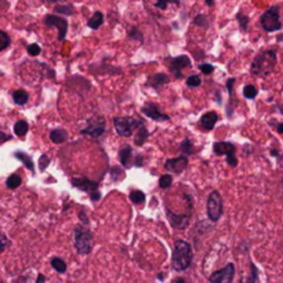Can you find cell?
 <instances>
[{
    "label": "cell",
    "instance_id": "1",
    "mask_svg": "<svg viewBox=\"0 0 283 283\" xmlns=\"http://www.w3.org/2000/svg\"><path fill=\"white\" fill-rule=\"evenodd\" d=\"M192 260H193V251H192L191 244L187 240L178 239L174 242V249H173V257H171V267L177 272L187 271L191 267Z\"/></svg>",
    "mask_w": 283,
    "mask_h": 283
},
{
    "label": "cell",
    "instance_id": "2",
    "mask_svg": "<svg viewBox=\"0 0 283 283\" xmlns=\"http://www.w3.org/2000/svg\"><path fill=\"white\" fill-rule=\"evenodd\" d=\"M277 51L275 50H265L256 55L250 66L251 73L254 76H268L277 65Z\"/></svg>",
    "mask_w": 283,
    "mask_h": 283
},
{
    "label": "cell",
    "instance_id": "3",
    "mask_svg": "<svg viewBox=\"0 0 283 283\" xmlns=\"http://www.w3.org/2000/svg\"><path fill=\"white\" fill-rule=\"evenodd\" d=\"M94 235L85 225H76L73 231V244L80 254H89L93 249Z\"/></svg>",
    "mask_w": 283,
    "mask_h": 283
},
{
    "label": "cell",
    "instance_id": "4",
    "mask_svg": "<svg viewBox=\"0 0 283 283\" xmlns=\"http://www.w3.org/2000/svg\"><path fill=\"white\" fill-rule=\"evenodd\" d=\"M113 126L119 136L130 137L142 126V120L133 116H120V118L113 119Z\"/></svg>",
    "mask_w": 283,
    "mask_h": 283
},
{
    "label": "cell",
    "instance_id": "5",
    "mask_svg": "<svg viewBox=\"0 0 283 283\" xmlns=\"http://www.w3.org/2000/svg\"><path fill=\"white\" fill-rule=\"evenodd\" d=\"M223 196L218 191H211L210 195L207 196V203H206V213L211 223H217L223 216Z\"/></svg>",
    "mask_w": 283,
    "mask_h": 283
},
{
    "label": "cell",
    "instance_id": "6",
    "mask_svg": "<svg viewBox=\"0 0 283 283\" xmlns=\"http://www.w3.org/2000/svg\"><path fill=\"white\" fill-rule=\"evenodd\" d=\"M260 24L265 32H275L282 28V22L279 18V7L272 6L270 7L260 18Z\"/></svg>",
    "mask_w": 283,
    "mask_h": 283
},
{
    "label": "cell",
    "instance_id": "7",
    "mask_svg": "<svg viewBox=\"0 0 283 283\" xmlns=\"http://www.w3.org/2000/svg\"><path fill=\"white\" fill-rule=\"evenodd\" d=\"M106 123L102 115H94L87 120V126L82 130V134L89 136L92 139H98L105 133Z\"/></svg>",
    "mask_w": 283,
    "mask_h": 283
},
{
    "label": "cell",
    "instance_id": "8",
    "mask_svg": "<svg viewBox=\"0 0 283 283\" xmlns=\"http://www.w3.org/2000/svg\"><path fill=\"white\" fill-rule=\"evenodd\" d=\"M213 151L217 156H227V163L231 167H236L237 159H236V146L232 142H225V141H220V142H214L213 145Z\"/></svg>",
    "mask_w": 283,
    "mask_h": 283
},
{
    "label": "cell",
    "instance_id": "9",
    "mask_svg": "<svg viewBox=\"0 0 283 283\" xmlns=\"http://www.w3.org/2000/svg\"><path fill=\"white\" fill-rule=\"evenodd\" d=\"M71 184L75 185L76 188H79L80 191H86L89 195H90V198L92 200H99L101 198V193L98 191V184L95 183V181H92V180H89V178L86 177H79V178H72L71 180Z\"/></svg>",
    "mask_w": 283,
    "mask_h": 283
},
{
    "label": "cell",
    "instance_id": "10",
    "mask_svg": "<svg viewBox=\"0 0 283 283\" xmlns=\"http://www.w3.org/2000/svg\"><path fill=\"white\" fill-rule=\"evenodd\" d=\"M235 278V265L232 263H228L224 268L213 272L209 277L210 283H232Z\"/></svg>",
    "mask_w": 283,
    "mask_h": 283
},
{
    "label": "cell",
    "instance_id": "11",
    "mask_svg": "<svg viewBox=\"0 0 283 283\" xmlns=\"http://www.w3.org/2000/svg\"><path fill=\"white\" fill-rule=\"evenodd\" d=\"M45 25L57 28L59 42L65 40L66 33H68V22H66L65 18L58 17V15H53V14H48V15H46V18H45Z\"/></svg>",
    "mask_w": 283,
    "mask_h": 283
},
{
    "label": "cell",
    "instance_id": "12",
    "mask_svg": "<svg viewBox=\"0 0 283 283\" xmlns=\"http://www.w3.org/2000/svg\"><path fill=\"white\" fill-rule=\"evenodd\" d=\"M166 214H167V218L170 221V225L174 228V230H185L188 225H189V220H191V213L189 214H176L167 207L166 209Z\"/></svg>",
    "mask_w": 283,
    "mask_h": 283
},
{
    "label": "cell",
    "instance_id": "13",
    "mask_svg": "<svg viewBox=\"0 0 283 283\" xmlns=\"http://www.w3.org/2000/svg\"><path fill=\"white\" fill-rule=\"evenodd\" d=\"M187 166H188V158L183 155L178 158L167 159L165 163V169L170 173H174V174H181L187 169Z\"/></svg>",
    "mask_w": 283,
    "mask_h": 283
},
{
    "label": "cell",
    "instance_id": "14",
    "mask_svg": "<svg viewBox=\"0 0 283 283\" xmlns=\"http://www.w3.org/2000/svg\"><path fill=\"white\" fill-rule=\"evenodd\" d=\"M185 68H191V59L188 58V55H180L171 59L170 69L177 78H183V69Z\"/></svg>",
    "mask_w": 283,
    "mask_h": 283
},
{
    "label": "cell",
    "instance_id": "15",
    "mask_svg": "<svg viewBox=\"0 0 283 283\" xmlns=\"http://www.w3.org/2000/svg\"><path fill=\"white\" fill-rule=\"evenodd\" d=\"M141 112L144 113L145 116L153 119V120H169L170 119L169 115H166L163 111H160V108L156 104H152V102L142 106Z\"/></svg>",
    "mask_w": 283,
    "mask_h": 283
},
{
    "label": "cell",
    "instance_id": "16",
    "mask_svg": "<svg viewBox=\"0 0 283 283\" xmlns=\"http://www.w3.org/2000/svg\"><path fill=\"white\" fill-rule=\"evenodd\" d=\"M218 122V113L217 112H207L204 113L203 116L199 120V125L203 130H213L214 126Z\"/></svg>",
    "mask_w": 283,
    "mask_h": 283
},
{
    "label": "cell",
    "instance_id": "17",
    "mask_svg": "<svg viewBox=\"0 0 283 283\" xmlns=\"http://www.w3.org/2000/svg\"><path fill=\"white\" fill-rule=\"evenodd\" d=\"M169 76L166 75V73H156V75H153L149 78L148 80V85L152 86V87H155V89H159V87H162L163 85L166 83H169Z\"/></svg>",
    "mask_w": 283,
    "mask_h": 283
},
{
    "label": "cell",
    "instance_id": "18",
    "mask_svg": "<svg viewBox=\"0 0 283 283\" xmlns=\"http://www.w3.org/2000/svg\"><path fill=\"white\" fill-rule=\"evenodd\" d=\"M66 139H68V133L62 129H54L50 132V140L54 144H62V142H65Z\"/></svg>",
    "mask_w": 283,
    "mask_h": 283
},
{
    "label": "cell",
    "instance_id": "19",
    "mask_svg": "<svg viewBox=\"0 0 283 283\" xmlns=\"http://www.w3.org/2000/svg\"><path fill=\"white\" fill-rule=\"evenodd\" d=\"M132 148L130 146H125L122 148L119 152V160H120V165L125 166V167H130V159H132Z\"/></svg>",
    "mask_w": 283,
    "mask_h": 283
},
{
    "label": "cell",
    "instance_id": "20",
    "mask_svg": "<svg viewBox=\"0 0 283 283\" xmlns=\"http://www.w3.org/2000/svg\"><path fill=\"white\" fill-rule=\"evenodd\" d=\"M28 130H29V125H28V122H25V120H18V122L14 125V133H15V136L20 137V139H24V137L27 136Z\"/></svg>",
    "mask_w": 283,
    "mask_h": 283
},
{
    "label": "cell",
    "instance_id": "21",
    "mask_svg": "<svg viewBox=\"0 0 283 283\" xmlns=\"http://www.w3.org/2000/svg\"><path fill=\"white\" fill-rule=\"evenodd\" d=\"M13 99L17 105H25L28 102V99H29V94L25 90H21L20 89V90H15L13 93Z\"/></svg>",
    "mask_w": 283,
    "mask_h": 283
},
{
    "label": "cell",
    "instance_id": "22",
    "mask_svg": "<svg viewBox=\"0 0 283 283\" xmlns=\"http://www.w3.org/2000/svg\"><path fill=\"white\" fill-rule=\"evenodd\" d=\"M102 22H104V15H102V13L95 11V13L92 15V18L89 20L87 25H89V28H92V29H98V28L102 25Z\"/></svg>",
    "mask_w": 283,
    "mask_h": 283
},
{
    "label": "cell",
    "instance_id": "23",
    "mask_svg": "<svg viewBox=\"0 0 283 283\" xmlns=\"http://www.w3.org/2000/svg\"><path fill=\"white\" fill-rule=\"evenodd\" d=\"M148 136H149L148 130L145 129L144 126H141L139 130H137V133H136V136H134V144L141 146L145 142V140L148 139Z\"/></svg>",
    "mask_w": 283,
    "mask_h": 283
},
{
    "label": "cell",
    "instance_id": "24",
    "mask_svg": "<svg viewBox=\"0 0 283 283\" xmlns=\"http://www.w3.org/2000/svg\"><path fill=\"white\" fill-rule=\"evenodd\" d=\"M14 156L18 159V160H21L24 165L27 166V169H29L32 173L35 171V166H33L32 159L29 158L27 153H24V152H15V153H14Z\"/></svg>",
    "mask_w": 283,
    "mask_h": 283
},
{
    "label": "cell",
    "instance_id": "25",
    "mask_svg": "<svg viewBox=\"0 0 283 283\" xmlns=\"http://www.w3.org/2000/svg\"><path fill=\"white\" fill-rule=\"evenodd\" d=\"M50 264H51V267H53L54 270L57 271L58 274H64V272H66V263L62 260V258L54 257V258H51Z\"/></svg>",
    "mask_w": 283,
    "mask_h": 283
},
{
    "label": "cell",
    "instance_id": "26",
    "mask_svg": "<svg viewBox=\"0 0 283 283\" xmlns=\"http://www.w3.org/2000/svg\"><path fill=\"white\" fill-rule=\"evenodd\" d=\"M21 184H22V180L18 174H11L6 181V187L8 189H17Z\"/></svg>",
    "mask_w": 283,
    "mask_h": 283
},
{
    "label": "cell",
    "instance_id": "27",
    "mask_svg": "<svg viewBox=\"0 0 283 283\" xmlns=\"http://www.w3.org/2000/svg\"><path fill=\"white\" fill-rule=\"evenodd\" d=\"M257 279H258V272H257L256 265L250 263V275L242 278L240 283H257Z\"/></svg>",
    "mask_w": 283,
    "mask_h": 283
},
{
    "label": "cell",
    "instance_id": "28",
    "mask_svg": "<svg viewBox=\"0 0 283 283\" xmlns=\"http://www.w3.org/2000/svg\"><path fill=\"white\" fill-rule=\"evenodd\" d=\"M130 200L134 204H142L145 202V193L139 189H134L130 192Z\"/></svg>",
    "mask_w": 283,
    "mask_h": 283
},
{
    "label": "cell",
    "instance_id": "29",
    "mask_svg": "<svg viewBox=\"0 0 283 283\" xmlns=\"http://www.w3.org/2000/svg\"><path fill=\"white\" fill-rule=\"evenodd\" d=\"M257 94H258V90H257L256 86L247 85V86H244L243 87V97L244 98H247V99L256 98Z\"/></svg>",
    "mask_w": 283,
    "mask_h": 283
},
{
    "label": "cell",
    "instance_id": "30",
    "mask_svg": "<svg viewBox=\"0 0 283 283\" xmlns=\"http://www.w3.org/2000/svg\"><path fill=\"white\" fill-rule=\"evenodd\" d=\"M180 151L184 153V156H189V155H192L193 153V145H192L191 140L187 139L185 141H183V144L180 145Z\"/></svg>",
    "mask_w": 283,
    "mask_h": 283
},
{
    "label": "cell",
    "instance_id": "31",
    "mask_svg": "<svg viewBox=\"0 0 283 283\" xmlns=\"http://www.w3.org/2000/svg\"><path fill=\"white\" fill-rule=\"evenodd\" d=\"M171 184H173V177L170 174H163L159 177V188L160 189H167V188H170Z\"/></svg>",
    "mask_w": 283,
    "mask_h": 283
},
{
    "label": "cell",
    "instance_id": "32",
    "mask_svg": "<svg viewBox=\"0 0 283 283\" xmlns=\"http://www.w3.org/2000/svg\"><path fill=\"white\" fill-rule=\"evenodd\" d=\"M54 11L58 14H64V15H72L73 7L71 4H57Z\"/></svg>",
    "mask_w": 283,
    "mask_h": 283
},
{
    "label": "cell",
    "instance_id": "33",
    "mask_svg": "<svg viewBox=\"0 0 283 283\" xmlns=\"http://www.w3.org/2000/svg\"><path fill=\"white\" fill-rule=\"evenodd\" d=\"M10 43H11L10 36L4 31H0V51L6 50L7 47L10 46Z\"/></svg>",
    "mask_w": 283,
    "mask_h": 283
},
{
    "label": "cell",
    "instance_id": "34",
    "mask_svg": "<svg viewBox=\"0 0 283 283\" xmlns=\"http://www.w3.org/2000/svg\"><path fill=\"white\" fill-rule=\"evenodd\" d=\"M237 21H239V27H240V29L243 31V32H246L247 31V25H249V17L247 15H244V14L239 13L236 15Z\"/></svg>",
    "mask_w": 283,
    "mask_h": 283
},
{
    "label": "cell",
    "instance_id": "35",
    "mask_svg": "<svg viewBox=\"0 0 283 283\" xmlns=\"http://www.w3.org/2000/svg\"><path fill=\"white\" fill-rule=\"evenodd\" d=\"M193 24L198 25V27H203V28L209 27V22H207L206 15H202V14H199V15H196V17L193 18Z\"/></svg>",
    "mask_w": 283,
    "mask_h": 283
},
{
    "label": "cell",
    "instance_id": "36",
    "mask_svg": "<svg viewBox=\"0 0 283 283\" xmlns=\"http://www.w3.org/2000/svg\"><path fill=\"white\" fill-rule=\"evenodd\" d=\"M200 85H202V79L198 75H192L187 79V86H189V87H199Z\"/></svg>",
    "mask_w": 283,
    "mask_h": 283
},
{
    "label": "cell",
    "instance_id": "37",
    "mask_svg": "<svg viewBox=\"0 0 283 283\" xmlns=\"http://www.w3.org/2000/svg\"><path fill=\"white\" fill-rule=\"evenodd\" d=\"M129 38H130V39L139 40V42H142V33L140 32L139 28L134 27L129 31Z\"/></svg>",
    "mask_w": 283,
    "mask_h": 283
},
{
    "label": "cell",
    "instance_id": "38",
    "mask_svg": "<svg viewBox=\"0 0 283 283\" xmlns=\"http://www.w3.org/2000/svg\"><path fill=\"white\" fill-rule=\"evenodd\" d=\"M27 50H28V53H29V55H32V57H36V55H39L40 51H42L40 46L39 45H36V43H33V45H29Z\"/></svg>",
    "mask_w": 283,
    "mask_h": 283
},
{
    "label": "cell",
    "instance_id": "39",
    "mask_svg": "<svg viewBox=\"0 0 283 283\" xmlns=\"http://www.w3.org/2000/svg\"><path fill=\"white\" fill-rule=\"evenodd\" d=\"M8 246H10V239L4 234H0V253L6 250Z\"/></svg>",
    "mask_w": 283,
    "mask_h": 283
},
{
    "label": "cell",
    "instance_id": "40",
    "mask_svg": "<svg viewBox=\"0 0 283 283\" xmlns=\"http://www.w3.org/2000/svg\"><path fill=\"white\" fill-rule=\"evenodd\" d=\"M50 165V158L47 155H42V158L39 159V169L40 171H45L47 169V166Z\"/></svg>",
    "mask_w": 283,
    "mask_h": 283
},
{
    "label": "cell",
    "instance_id": "41",
    "mask_svg": "<svg viewBox=\"0 0 283 283\" xmlns=\"http://www.w3.org/2000/svg\"><path fill=\"white\" fill-rule=\"evenodd\" d=\"M199 69H200V72L204 73V75H210V73H213V71H214V66L211 65V64H200V65H199Z\"/></svg>",
    "mask_w": 283,
    "mask_h": 283
},
{
    "label": "cell",
    "instance_id": "42",
    "mask_svg": "<svg viewBox=\"0 0 283 283\" xmlns=\"http://www.w3.org/2000/svg\"><path fill=\"white\" fill-rule=\"evenodd\" d=\"M8 140H11V136H8L6 133L0 132V144H3V142H6Z\"/></svg>",
    "mask_w": 283,
    "mask_h": 283
},
{
    "label": "cell",
    "instance_id": "43",
    "mask_svg": "<svg viewBox=\"0 0 283 283\" xmlns=\"http://www.w3.org/2000/svg\"><path fill=\"white\" fill-rule=\"evenodd\" d=\"M234 83H235V78H231V79H228V82H227V87H228L230 94H232V92H234Z\"/></svg>",
    "mask_w": 283,
    "mask_h": 283
},
{
    "label": "cell",
    "instance_id": "44",
    "mask_svg": "<svg viewBox=\"0 0 283 283\" xmlns=\"http://www.w3.org/2000/svg\"><path fill=\"white\" fill-rule=\"evenodd\" d=\"M79 218L80 220H82V223H83V224H89V218H87V216H85V211L83 210H80L79 211Z\"/></svg>",
    "mask_w": 283,
    "mask_h": 283
},
{
    "label": "cell",
    "instance_id": "45",
    "mask_svg": "<svg viewBox=\"0 0 283 283\" xmlns=\"http://www.w3.org/2000/svg\"><path fill=\"white\" fill-rule=\"evenodd\" d=\"M167 4H169V1H156V3H155V7L165 10L166 7H167Z\"/></svg>",
    "mask_w": 283,
    "mask_h": 283
},
{
    "label": "cell",
    "instance_id": "46",
    "mask_svg": "<svg viewBox=\"0 0 283 283\" xmlns=\"http://www.w3.org/2000/svg\"><path fill=\"white\" fill-rule=\"evenodd\" d=\"M46 282V277L43 274H39L38 275V279H36V283H45Z\"/></svg>",
    "mask_w": 283,
    "mask_h": 283
},
{
    "label": "cell",
    "instance_id": "47",
    "mask_svg": "<svg viewBox=\"0 0 283 283\" xmlns=\"http://www.w3.org/2000/svg\"><path fill=\"white\" fill-rule=\"evenodd\" d=\"M277 130H278V133H281V134H283V122H282V123H279V125L277 126Z\"/></svg>",
    "mask_w": 283,
    "mask_h": 283
},
{
    "label": "cell",
    "instance_id": "48",
    "mask_svg": "<svg viewBox=\"0 0 283 283\" xmlns=\"http://www.w3.org/2000/svg\"><path fill=\"white\" fill-rule=\"evenodd\" d=\"M173 283H188V282H187L185 279H183V278H177V279H176Z\"/></svg>",
    "mask_w": 283,
    "mask_h": 283
},
{
    "label": "cell",
    "instance_id": "49",
    "mask_svg": "<svg viewBox=\"0 0 283 283\" xmlns=\"http://www.w3.org/2000/svg\"><path fill=\"white\" fill-rule=\"evenodd\" d=\"M278 153H279V152H278L277 149H272V151H271V155H272V156H279Z\"/></svg>",
    "mask_w": 283,
    "mask_h": 283
},
{
    "label": "cell",
    "instance_id": "50",
    "mask_svg": "<svg viewBox=\"0 0 283 283\" xmlns=\"http://www.w3.org/2000/svg\"><path fill=\"white\" fill-rule=\"evenodd\" d=\"M206 4H209V6H213L214 3H213V1H210V0H206Z\"/></svg>",
    "mask_w": 283,
    "mask_h": 283
},
{
    "label": "cell",
    "instance_id": "51",
    "mask_svg": "<svg viewBox=\"0 0 283 283\" xmlns=\"http://www.w3.org/2000/svg\"><path fill=\"white\" fill-rule=\"evenodd\" d=\"M279 111H281V113H282V115H283V104L281 106H279Z\"/></svg>",
    "mask_w": 283,
    "mask_h": 283
}]
</instances>
